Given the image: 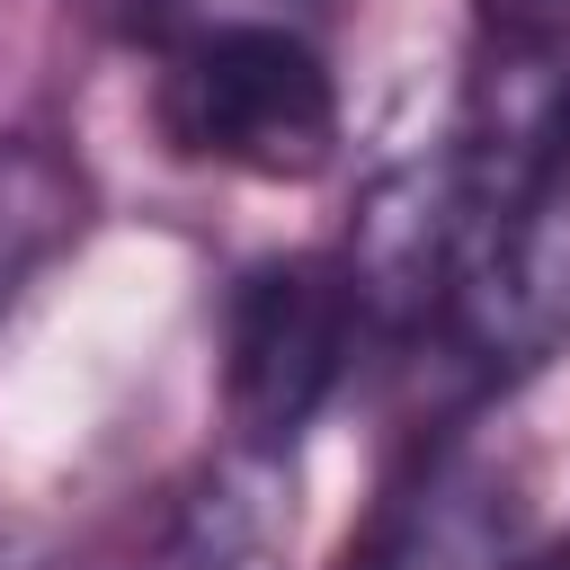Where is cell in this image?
Instances as JSON below:
<instances>
[{
	"label": "cell",
	"instance_id": "obj_1",
	"mask_svg": "<svg viewBox=\"0 0 570 570\" xmlns=\"http://www.w3.org/2000/svg\"><path fill=\"white\" fill-rule=\"evenodd\" d=\"M151 125L196 169L303 187L338 160V80L285 18H205L160 45Z\"/></svg>",
	"mask_w": 570,
	"mask_h": 570
},
{
	"label": "cell",
	"instance_id": "obj_2",
	"mask_svg": "<svg viewBox=\"0 0 570 570\" xmlns=\"http://www.w3.org/2000/svg\"><path fill=\"white\" fill-rule=\"evenodd\" d=\"M365 347V303L338 267V249H285L240 267L223 303V419L232 445L294 454L303 428L330 410Z\"/></svg>",
	"mask_w": 570,
	"mask_h": 570
},
{
	"label": "cell",
	"instance_id": "obj_3",
	"mask_svg": "<svg viewBox=\"0 0 570 570\" xmlns=\"http://www.w3.org/2000/svg\"><path fill=\"white\" fill-rule=\"evenodd\" d=\"M436 338L481 383H517L570 347V151L463 240Z\"/></svg>",
	"mask_w": 570,
	"mask_h": 570
},
{
	"label": "cell",
	"instance_id": "obj_4",
	"mask_svg": "<svg viewBox=\"0 0 570 570\" xmlns=\"http://www.w3.org/2000/svg\"><path fill=\"white\" fill-rule=\"evenodd\" d=\"M454 258H463V205H454L445 151L401 160L356 196V232H347L338 267L365 303V330H383V338L436 330L445 294H454Z\"/></svg>",
	"mask_w": 570,
	"mask_h": 570
},
{
	"label": "cell",
	"instance_id": "obj_5",
	"mask_svg": "<svg viewBox=\"0 0 570 570\" xmlns=\"http://www.w3.org/2000/svg\"><path fill=\"white\" fill-rule=\"evenodd\" d=\"M508 561H517V481L472 445H436L383 490L347 570H508Z\"/></svg>",
	"mask_w": 570,
	"mask_h": 570
},
{
	"label": "cell",
	"instance_id": "obj_6",
	"mask_svg": "<svg viewBox=\"0 0 570 570\" xmlns=\"http://www.w3.org/2000/svg\"><path fill=\"white\" fill-rule=\"evenodd\" d=\"M294 454L276 445H223V463L178 499L160 543L134 570H294Z\"/></svg>",
	"mask_w": 570,
	"mask_h": 570
},
{
	"label": "cell",
	"instance_id": "obj_7",
	"mask_svg": "<svg viewBox=\"0 0 570 570\" xmlns=\"http://www.w3.org/2000/svg\"><path fill=\"white\" fill-rule=\"evenodd\" d=\"M89 169L53 134H0V312L80 240Z\"/></svg>",
	"mask_w": 570,
	"mask_h": 570
},
{
	"label": "cell",
	"instance_id": "obj_8",
	"mask_svg": "<svg viewBox=\"0 0 570 570\" xmlns=\"http://www.w3.org/2000/svg\"><path fill=\"white\" fill-rule=\"evenodd\" d=\"M481 36H525V45H570V0H472Z\"/></svg>",
	"mask_w": 570,
	"mask_h": 570
},
{
	"label": "cell",
	"instance_id": "obj_9",
	"mask_svg": "<svg viewBox=\"0 0 570 570\" xmlns=\"http://www.w3.org/2000/svg\"><path fill=\"white\" fill-rule=\"evenodd\" d=\"M98 27H116V36H160L169 18H178V0H80Z\"/></svg>",
	"mask_w": 570,
	"mask_h": 570
},
{
	"label": "cell",
	"instance_id": "obj_10",
	"mask_svg": "<svg viewBox=\"0 0 570 570\" xmlns=\"http://www.w3.org/2000/svg\"><path fill=\"white\" fill-rule=\"evenodd\" d=\"M508 570H570V543H561V552H517Z\"/></svg>",
	"mask_w": 570,
	"mask_h": 570
}]
</instances>
